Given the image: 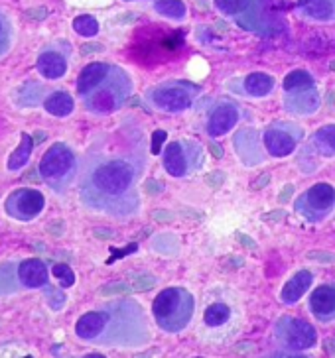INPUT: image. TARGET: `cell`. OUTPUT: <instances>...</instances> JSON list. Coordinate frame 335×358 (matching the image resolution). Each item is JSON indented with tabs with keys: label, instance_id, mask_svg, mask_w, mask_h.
Listing matches in <instances>:
<instances>
[{
	"label": "cell",
	"instance_id": "obj_1",
	"mask_svg": "<svg viewBox=\"0 0 335 358\" xmlns=\"http://www.w3.org/2000/svg\"><path fill=\"white\" fill-rule=\"evenodd\" d=\"M140 168V159L128 154L99 152L87 156L79 181V193L85 207L115 217L137 213Z\"/></svg>",
	"mask_w": 335,
	"mask_h": 358
},
{
	"label": "cell",
	"instance_id": "obj_2",
	"mask_svg": "<svg viewBox=\"0 0 335 358\" xmlns=\"http://www.w3.org/2000/svg\"><path fill=\"white\" fill-rule=\"evenodd\" d=\"M38 171H40V179L50 189L60 195L65 193L77 176V158L74 150L63 142H55L52 148H48V152L40 159Z\"/></svg>",
	"mask_w": 335,
	"mask_h": 358
},
{
	"label": "cell",
	"instance_id": "obj_3",
	"mask_svg": "<svg viewBox=\"0 0 335 358\" xmlns=\"http://www.w3.org/2000/svg\"><path fill=\"white\" fill-rule=\"evenodd\" d=\"M128 93H130V79L121 67H111L105 79L91 93L83 96L85 108L93 115H111L125 105Z\"/></svg>",
	"mask_w": 335,
	"mask_h": 358
},
{
	"label": "cell",
	"instance_id": "obj_4",
	"mask_svg": "<svg viewBox=\"0 0 335 358\" xmlns=\"http://www.w3.org/2000/svg\"><path fill=\"white\" fill-rule=\"evenodd\" d=\"M158 325L170 333L182 331L193 315V297L182 287H168L160 292L152 306Z\"/></svg>",
	"mask_w": 335,
	"mask_h": 358
},
{
	"label": "cell",
	"instance_id": "obj_5",
	"mask_svg": "<svg viewBox=\"0 0 335 358\" xmlns=\"http://www.w3.org/2000/svg\"><path fill=\"white\" fill-rule=\"evenodd\" d=\"M335 189L327 183H317L306 191L300 199L296 201V211L302 213L310 221H320L334 209Z\"/></svg>",
	"mask_w": 335,
	"mask_h": 358
},
{
	"label": "cell",
	"instance_id": "obj_6",
	"mask_svg": "<svg viewBox=\"0 0 335 358\" xmlns=\"http://www.w3.org/2000/svg\"><path fill=\"white\" fill-rule=\"evenodd\" d=\"M43 207H46V199L42 193L36 189H28V187L16 189L6 199V215L22 222L34 221L36 217H40Z\"/></svg>",
	"mask_w": 335,
	"mask_h": 358
},
{
	"label": "cell",
	"instance_id": "obj_7",
	"mask_svg": "<svg viewBox=\"0 0 335 358\" xmlns=\"http://www.w3.org/2000/svg\"><path fill=\"white\" fill-rule=\"evenodd\" d=\"M276 335L284 345L292 350H306L314 347L317 335L315 329L308 321L294 319V317H282L276 325Z\"/></svg>",
	"mask_w": 335,
	"mask_h": 358
},
{
	"label": "cell",
	"instance_id": "obj_8",
	"mask_svg": "<svg viewBox=\"0 0 335 358\" xmlns=\"http://www.w3.org/2000/svg\"><path fill=\"white\" fill-rule=\"evenodd\" d=\"M152 103L166 113H182L191 105V96L182 87H160L152 91Z\"/></svg>",
	"mask_w": 335,
	"mask_h": 358
},
{
	"label": "cell",
	"instance_id": "obj_9",
	"mask_svg": "<svg viewBox=\"0 0 335 358\" xmlns=\"http://www.w3.org/2000/svg\"><path fill=\"white\" fill-rule=\"evenodd\" d=\"M16 280L26 289H38L48 284V266L40 258H30L18 262Z\"/></svg>",
	"mask_w": 335,
	"mask_h": 358
},
{
	"label": "cell",
	"instance_id": "obj_10",
	"mask_svg": "<svg viewBox=\"0 0 335 358\" xmlns=\"http://www.w3.org/2000/svg\"><path fill=\"white\" fill-rule=\"evenodd\" d=\"M107 323H109L107 309H103V311H89V313L79 317V321L75 325V335L81 338V341L97 343L99 337L105 333Z\"/></svg>",
	"mask_w": 335,
	"mask_h": 358
},
{
	"label": "cell",
	"instance_id": "obj_11",
	"mask_svg": "<svg viewBox=\"0 0 335 358\" xmlns=\"http://www.w3.org/2000/svg\"><path fill=\"white\" fill-rule=\"evenodd\" d=\"M36 69L46 79H52V81L53 79H62L63 75L67 73V55L60 50H55V48H46L38 55Z\"/></svg>",
	"mask_w": 335,
	"mask_h": 358
},
{
	"label": "cell",
	"instance_id": "obj_12",
	"mask_svg": "<svg viewBox=\"0 0 335 358\" xmlns=\"http://www.w3.org/2000/svg\"><path fill=\"white\" fill-rule=\"evenodd\" d=\"M310 307L320 321L329 323L335 319V285H320L310 297Z\"/></svg>",
	"mask_w": 335,
	"mask_h": 358
},
{
	"label": "cell",
	"instance_id": "obj_13",
	"mask_svg": "<svg viewBox=\"0 0 335 358\" xmlns=\"http://www.w3.org/2000/svg\"><path fill=\"white\" fill-rule=\"evenodd\" d=\"M237 120H239V110L229 103H223L211 113L207 130H210L211 136H223L237 124Z\"/></svg>",
	"mask_w": 335,
	"mask_h": 358
},
{
	"label": "cell",
	"instance_id": "obj_14",
	"mask_svg": "<svg viewBox=\"0 0 335 358\" xmlns=\"http://www.w3.org/2000/svg\"><path fill=\"white\" fill-rule=\"evenodd\" d=\"M306 18L314 22H335V0H298Z\"/></svg>",
	"mask_w": 335,
	"mask_h": 358
},
{
	"label": "cell",
	"instance_id": "obj_15",
	"mask_svg": "<svg viewBox=\"0 0 335 358\" xmlns=\"http://www.w3.org/2000/svg\"><path fill=\"white\" fill-rule=\"evenodd\" d=\"M111 71V65L107 64H89L83 67V71L77 77V93L85 96L87 93H91L97 85L105 79Z\"/></svg>",
	"mask_w": 335,
	"mask_h": 358
},
{
	"label": "cell",
	"instance_id": "obj_16",
	"mask_svg": "<svg viewBox=\"0 0 335 358\" xmlns=\"http://www.w3.org/2000/svg\"><path fill=\"white\" fill-rule=\"evenodd\" d=\"M290 93L292 95L286 99V106L296 115H310L320 106V96L315 93L314 87L302 89V91H290Z\"/></svg>",
	"mask_w": 335,
	"mask_h": 358
},
{
	"label": "cell",
	"instance_id": "obj_17",
	"mask_svg": "<svg viewBox=\"0 0 335 358\" xmlns=\"http://www.w3.org/2000/svg\"><path fill=\"white\" fill-rule=\"evenodd\" d=\"M264 146H266L271 156L284 158V156L292 154L294 148H296V142H294V138L288 132L273 128V130L264 132Z\"/></svg>",
	"mask_w": 335,
	"mask_h": 358
},
{
	"label": "cell",
	"instance_id": "obj_18",
	"mask_svg": "<svg viewBox=\"0 0 335 358\" xmlns=\"http://www.w3.org/2000/svg\"><path fill=\"white\" fill-rule=\"evenodd\" d=\"M312 274L310 272H306V270H302V272H298V274L294 275V278H290L288 282H286V285L282 287V295H280V299H282L286 306H292V303H296L302 295L310 289V285H312Z\"/></svg>",
	"mask_w": 335,
	"mask_h": 358
},
{
	"label": "cell",
	"instance_id": "obj_19",
	"mask_svg": "<svg viewBox=\"0 0 335 358\" xmlns=\"http://www.w3.org/2000/svg\"><path fill=\"white\" fill-rule=\"evenodd\" d=\"M164 168L174 178H184L188 173V159L184 154V148L178 142H172L164 152Z\"/></svg>",
	"mask_w": 335,
	"mask_h": 358
},
{
	"label": "cell",
	"instance_id": "obj_20",
	"mask_svg": "<svg viewBox=\"0 0 335 358\" xmlns=\"http://www.w3.org/2000/svg\"><path fill=\"white\" fill-rule=\"evenodd\" d=\"M43 108L50 115L63 118V116H69L74 113V99H71V95L63 93V91H57V93H52L43 101Z\"/></svg>",
	"mask_w": 335,
	"mask_h": 358
},
{
	"label": "cell",
	"instance_id": "obj_21",
	"mask_svg": "<svg viewBox=\"0 0 335 358\" xmlns=\"http://www.w3.org/2000/svg\"><path fill=\"white\" fill-rule=\"evenodd\" d=\"M32 150H34V140H32V136H28V134H22L20 144H18V148H16V150L11 154L6 168L11 169V171H18V169L24 168V166L30 162Z\"/></svg>",
	"mask_w": 335,
	"mask_h": 358
},
{
	"label": "cell",
	"instance_id": "obj_22",
	"mask_svg": "<svg viewBox=\"0 0 335 358\" xmlns=\"http://www.w3.org/2000/svg\"><path fill=\"white\" fill-rule=\"evenodd\" d=\"M274 89V79L271 75L251 73L245 79V91L251 96H266Z\"/></svg>",
	"mask_w": 335,
	"mask_h": 358
},
{
	"label": "cell",
	"instance_id": "obj_23",
	"mask_svg": "<svg viewBox=\"0 0 335 358\" xmlns=\"http://www.w3.org/2000/svg\"><path fill=\"white\" fill-rule=\"evenodd\" d=\"M154 10L160 16H166L170 20H184L186 18V4L182 0H158Z\"/></svg>",
	"mask_w": 335,
	"mask_h": 358
},
{
	"label": "cell",
	"instance_id": "obj_24",
	"mask_svg": "<svg viewBox=\"0 0 335 358\" xmlns=\"http://www.w3.org/2000/svg\"><path fill=\"white\" fill-rule=\"evenodd\" d=\"M14 45V24L6 12L0 10V57H4Z\"/></svg>",
	"mask_w": 335,
	"mask_h": 358
},
{
	"label": "cell",
	"instance_id": "obj_25",
	"mask_svg": "<svg viewBox=\"0 0 335 358\" xmlns=\"http://www.w3.org/2000/svg\"><path fill=\"white\" fill-rule=\"evenodd\" d=\"M310 87H314V79L302 69H296L284 77V91H302V89H310Z\"/></svg>",
	"mask_w": 335,
	"mask_h": 358
},
{
	"label": "cell",
	"instance_id": "obj_26",
	"mask_svg": "<svg viewBox=\"0 0 335 358\" xmlns=\"http://www.w3.org/2000/svg\"><path fill=\"white\" fill-rule=\"evenodd\" d=\"M231 317V309L225 303H213V306H210L207 309H205V315H203V319H205V325L210 327H219L223 325V323H227Z\"/></svg>",
	"mask_w": 335,
	"mask_h": 358
},
{
	"label": "cell",
	"instance_id": "obj_27",
	"mask_svg": "<svg viewBox=\"0 0 335 358\" xmlns=\"http://www.w3.org/2000/svg\"><path fill=\"white\" fill-rule=\"evenodd\" d=\"M74 30L79 36L93 38V36L99 34V22L95 20L93 16H89V14H81V16H77L74 20Z\"/></svg>",
	"mask_w": 335,
	"mask_h": 358
},
{
	"label": "cell",
	"instance_id": "obj_28",
	"mask_svg": "<svg viewBox=\"0 0 335 358\" xmlns=\"http://www.w3.org/2000/svg\"><path fill=\"white\" fill-rule=\"evenodd\" d=\"M251 2L252 0H215V6L223 14H241L251 6Z\"/></svg>",
	"mask_w": 335,
	"mask_h": 358
},
{
	"label": "cell",
	"instance_id": "obj_29",
	"mask_svg": "<svg viewBox=\"0 0 335 358\" xmlns=\"http://www.w3.org/2000/svg\"><path fill=\"white\" fill-rule=\"evenodd\" d=\"M11 266L12 262H6L0 266V295L11 294V292H18V287H22L18 282H14L11 278Z\"/></svg>",
	"mask_w": 335,
	"mask_h": 358
},
{
	"label": "cell",
	"instance_id": "obj_30",
	"mask_svg": "<svg viewBox=\"0 0 335 358\" xmlns=\"http://www.w3.org/2000/svg\"><path fill=\"white\" fill-rule=\"evenodd\" d=\"M315 144L322 148H329L327 154H334L335 152V124L324 127L317 134H315Z\"/></svg>",
	"mask_w": 335,
	"mask_h": 358
},
{
	"label": "cell",
	"instance_id": "obj_31",
	"mask_svg": "<svg viewBox=\"0 0 335 358\" xmlns=\"http://www.w3.org/2000/svg\"><path fill=\"white\" fill-rule=\"evenodd\" d=\"M53 275L60 280L62 287H71L75 284V275L67 264H55L53 266Z\"/></svg>",
	"mask_w": 335,
	"mask_h": 358
},
{
	"label": "cell",
	"instance_id": "obj_32",
	"mask_svg": "<svg viewBox=\"0 0 335 358\" xmlns=\"http://www.w3.org/2000/svg\"><path fill=\"white\" fill-rule=\"evenodd\" d=\"M132 292H148L156 285V278L152 275H138L132 280Z\"/></svg>",
	"mask_w": 335,
	"mask_h": 358
},
{
	"label": "cell",
	"instance_id": "obj_33",
	"mask_svg": "<svg viewBox=\"0 0 335 358\" xmlns=\"http://www.w3.org/2000/svg\"><path fill=\"white\" fill-rule=\"evenodd\" d=\"M128 292H132V285L123 284V282H115V284H109V285H105V287H103V289H101V295L128 294Z\"/></svg>",
	"mask_w": 335,
	"mask_h": 358
},
{
	"label": "cell",
	"instance_id": "obj_34",
	"mask_svg": "<svg viewBox=\"0 0 335 358\" xmlns=\"http://www.w3.org/2000/svg\"><path fill=\"white\" fill-rule=\"evenodd\" d=\"M205 183L210 187H213V189H217V187H221L225 183V173L223 171H211V173H207V178H205Z\"/></svg>",
	"mask_w": 335,
	"mask_h": 358
},
{
	"label": "cell",
	"instance_id": "obj_35",
	"mask_svg": "<svg viewBox=\"0 0 335 358\" xmlns=\"http://www.w3.org/2000/svg\"><path fill=\"white\" fill-rule=\"evenodd\" d=\"M308 260H314V262L322 264H334L335 262V254L331 252H308Z\"/></svg>",
	"mask_w": 335,
	"mask_h": 358
},
{
	"label": "cell",
	"instance_id": "obj_36",
	"mask_svg": "<svg viewBox=\"0 0 335 358\" xmlns=\"http://www.w3.org/2000/svg\"><path fill=\"white\" fill-rule=\"evenodd\" d=\"M166 130H156V132L152 134V154H160V148L166 142Z\"/></svg>",
	"mask_w": 335,
	"mask_h": 358
},
{
	"label": "cell",
	"instance_id": "obj_37",
	"mask_svg": "<svg viewBox=\"0 0 335 358\" xmlns=\"http://www.w3.org/2000/svg\"><path fill=\"white\" fill-rule=\"evenodd\" d=\"M144 189H146L148 195H158L160 191L164 189V185L156 181V179H148L146 183H144Z\"/></svg>",
	"mask_w": 335,
	"mask_h": 358
},
{
	"label": "cell",
	"instance_id": "obj_38",
	"mask_svg": "<svg viewBox=\"0 0 335 358\" xmlns=\"http://www.w3.org/2000/svg\"><path fill=\"white\" fill-rule=\"evenodd\" d=\"M237 241H239L245 248H249V250H254V248H257V243L252 241L251 236H247L245 232H237Z\"/></svg>",
	"mask_w": 335,
	"mask_h": 358
},
{
	"label": "cell",
	"instance_id": "obj_39",
	"mask_svg": "<svg viewBox=\"0 0 335 358\" xmlns=\"http://www.w3.org/2000/svg\"><path fill=\"white\" fill-rule=\"evenodd\" d=\"M105 48L101 45V43H85L81 45V53L83 55H91V53H97V52H103Z\"/></svg>",
	"mask_w": 335,
	"mask_h": 358
},
{
	"label": "cell",
	"instance_id": "obj_40",
	"mask_svg": "<svg viewBox=\"0 0 335 358\" xmlns=\"http://www.w3.org/2000/svg\"><path fill=\"white\" fill-rule=\"evenodd\" d=\"M268 181H271V173H262L261 178H259L257 181H254V183H252V189H254V191L262 189L264 185H268Z\"/></svg>",
	"mask_w": 335,
	"mask_h": 358
},
{
	"label": "cell",
	"instance_id": "obj_41",
	"mask_svg": "<svg viewBox=\"0 0 335 358\" xmlns=\"http://www.w3.org/2000/svg\"><path fill=\"white\" fill-rule=\"evenodd\" d=\"M154 221H160V222H170V221H174V215L172 213H168V211H154Z\"/></svg>",
	"mask_w": 335,
	"mask_h": 358
},
{
	"label": "cell",
	"instance_id": "obj_42",
	"mask_svg": "<svg viewBox=\"0 0 335 358\" xmlns=\"http://www.w3.org/2000/svg\"><path fill=\"white\" fill-rule=\"evenodd\" d=\"M284 217V211H276V213H266V215H262V221H271V222H276L280 221Z\"/></svg>",
	"mask_w": 335,
	"mask_h": 358
},
{
	"label": "cell",
	"instance_id": "obj_43",
	"mask_svg": "<svg viewBox=\"0 0 335 358\" xmlns=\"http://www.w3.org/2000/svg\"><path fill=\"white\" fill-rule=\"evenodd\" d=\"M294 193V185H286L282 189V193H280V197H278V201L280 203H286V201H290V197H292Z\"/></svg>",
	"mask_w": 335,
	"mask_h": 358
},
{
	"label": "cell",
	"instance_id": "obj_44",
	"mask_svg": "<svg viewBox=\"0 0 335 358\" xmlns=\"http://www.w3.org/2000/svg\"><path fill=\"white\" fill-rule=\"evenodd\" d=\"M210 150L215 158H223V150H221L219 144H210Z\"/></svg>",
	"mask_w": 335,
	"mask_h": 358
},
{
	"label": "cell",
	"instance_id": "obj_45",
	"mask_svg": "<svg viewBox=\"0 0 335 358\" xmlns=\"http://www.w3.org/2000/svg\"><path fill=\"white\" fill-rule=\"evenodd\" d=\"M184 217H188V219H196V221H201V219H203V215H199V213H189V209H186V211H184Z\"/></svg>",
	"mask_w": 335,
	"mask_h": 358
},
{
	"label": "cell",
	"instance_id": "obj_46",
	"mask_svg": "<svg viewBox=\"0 0 335 358\" xmlns=\"http://www.w3.org/2000/svg\"><path fill=\"white\" fill-rule=\"evenodd\" d=\"M95 234H97V236H101V238H113V232H109V231H97Z\"/></svg>",
	"mask_w": 335,
	"mask_h": 358
},
{
	"label": "cell",
	"instance_id": "obj_47",
	"mask_svg": "<svg viewBox=\"0 0 335 358\" xmlns=\"http://www.w3.org/2000/svg\"><path fill=\"white\" fill-rule=\"evenodd\" d=\"M327 350H329L331 355H335V343H334V341H329V343H327Z\"/></svg>",
	"mask_w": 335,
	"mask_h": 358
},
{
	"label": "cell",
	"instance_id": "obj_48",
	"mask_svg": "<svg viewBox=\"0 0 335 358\" xmlns=\"http://www.w3.org/2000/svg\"><path fill=\"white\" fill-rule=\"evenodd\" d=\"M331 69H334V71H335V62H331Z\"/></svg>",
	"mask_w": 335,
	"mask_h": 358
},
{
	"label": "cell",
	"instance_id": "obj_49",
	"mask_svg": "<svg viewBox=\"0 0 335 358\" xmlns=\"http://www.w3.org/2000/svg\"><path fill=\"white\" fill-rule=\"evenodd\" d=\"M126 2H137V0H126Z\"/></svg>",
	"mask_w": 335,
	"mask_h": 358
}]
</instances>
